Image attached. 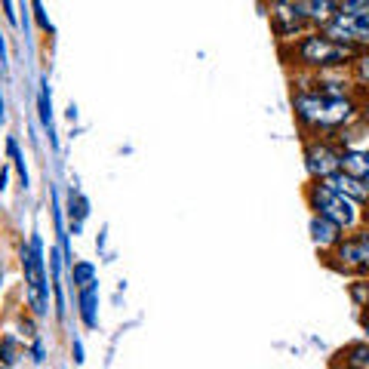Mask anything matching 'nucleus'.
Instances as JSON below:
<instances>
[{"label":"nucleus","instance_id":"obj_3","mask_svg":"<svg viewBox=\"0 0 369 369\" xmlns=\"http://www.w3.org/2000/svg\"><path fill=\"white\" fill-rule=\"evenodd\" d=\"M293 52L302 65H311V68H333V65H345L354 59L351 46L329 41L326 34H305L293 46Z\"/></svg>","mask_w":369,"mask_h":369},{"label":"nucleus","instance_id":"obj_13","mask_svg":"<svg viewBox=\"0 0 369 369\" xmlns=\"http://www.w3.org/2000/svg\"><path fill=\"white\" fill-rule=\"evenodd\" d=\"M68 213H71V225H77L81 228L83 225V219L89 215V200L83 194H77V191H71V197H68Z\"/></svg>","mask_w":369,"mask_h":369},{"label":"nucleus","instance_id":"obj_2","mask_svg":"<svg viewBox=\"0 0 369 369\" xmlns=\"http://www.w3.org/2000/svg\"><path fill=\"white\" fill-rule=\"evenodd\" d=\"M326 37L335 43H366L369 41V3L348 0L339 3L335 16L326 22Z\"/></svg>","mask_w":369,"mask_h":369},{"label":"nucleus","instance_id":"obj_20","mask_svg":"<svg viewBox=\"0 0 369 369\" xmlns=\"http://www.w3.org/2000/svg\"><path fill=\"white\" fill-rule=\"evenodd\" d=\"M3 12H6V19L16 25V6H12V3H3Z\"/></svg>","mask_w":369,"mask_h":369},{"label":"nucleus","instance_id":"obj_7","mask_svg":"<svg viewBox=\"0 0 369 369\" xmlns=\"http://www.w3.org/2000/svg\"><path fill=\"white\" fill-rule=\"evenodd\" d=\"M335 259H341V265H369V234L339 243Z\"/></svg>","mask_w":369,"mask_h":369},{"label":"nucleus","instance_id":"obj_23","mask_svg":"<svg viewBox=\"0 0 369 369\" xmlns=\"http://www.w3.org/2000/svg\"><path fill=\"white\" fill-rule=\"evenodd\" d=\"M6 176H10V169H0V191L6 188Z\"/></svg>","mask_w":369,"mask_h":369},{"label":"nucleus","instance_id":"obj_24","mask_svg":"<svg viewBox=\"0 0 369 369\" xmlns=\"http://www.w3.org/2000/svg\"><path fill=\"white\" fill-rule=\"evenodd\" d=\"M6 120V111H3V98H0V123Z\"/></svg>","mask_w":369,"mask_h":369},{"label":"nucleus","instance_id":"obj_19","mask_svg":"<svg viewBox=\"0 0 369 369\" xmlns=\"http://www.w3.org/2000/svg\"><path fill=\"white\" fill-rule=\"evenodd\" d=\"M357 71H360V81H366V83H369V56L357 62Z\"/></svg>","mask_w":369,"mask_h":369},{"label":"nucleus","instance_id":"obj_12","mask_svg":"<svg viewBox=\"0 0 369 369\" xmlns=\"http://www.w3.org/2000/svg\"><path fill=\"white\" fill-rule=\"evenodd\" d=\"M71 280L81 289L92 286V283H96V265H92V262H74V265H71Z\"/></svg>","mask_w":369,"mask_h":369},{"label":"nucleus","instance_id":"obj_26","mask_svg":"<svg viewBox=\"0 0 369 369\" xmlns=\"http://www.w3.org/2000/svg\"><path fill=\"white\" fill-rule=\"evenodd\" d=\"M0 280H3V271H0Z\"/></svg>","mask_w":369,"mask_h":369},{"label":"nucleus","instance_id":"obj_14","mask_svg":"<svg viewBox=\"0 0 369 369\" xmlns=\"http://www.w3.org/2000/svg\"><path fill=\"white\" fill-rule=\"evenodd\" d=\"M37 111H41V120L43 127L50 129L52 136V102H50V83L41 81V96H37Z\"/></svg>","mask_w":369,"mask_h":369},{"label":"nucleus","instance_id":"obj_9","mask_svg":"<svg viewBox=\"0 0 369 369\" xmlns=\"http://www.w3.org/2000/svg\"><path fill=\"white\" fill-rule=\"evenodd\" d=\"M341 173L354 176L363 184H369V151L366 148H351L341 154Z\"/></svg>","mask_w":369,"mask_h":369},{"label":"nucleus","instance_id":"obj_8","mask_svg":"<svg viewBox=\"0 0 369 369\" xmlns=\"http://www.w3.org/2000/svg\"><path fill=\"white\" fill-rule=\"evenodd\" d=\"M326 184L333 191H339V194H345L348 200H354V203H360L369 197V184H363L360 179H354V176H348V173H335L333 179H326Z\"/></svg>","mask_w":369,"mask_h":369},{"label":"nucleus","instance_id":"obj_6","mask_svg":"<svg viewBox=\"0 0 369 369\" xmlns=\"http://www.w3.org/2000/svg\"><path fill=\"white\" fill-rule=\"evenodd\" d=\"M305 163L314 179L326 182V179H333L335 173H341V151L333 148L329 142H311L305 148Z\"/></svg>","mask_w":369,"mask_h":369},{"label":"nucleus","instance_id":"obj_4","mask_svg":"<svg viewBox=\"0 0 369 369\" xmlns=\"http://www.w3.org/2000/svg\"><path fill=\"white\" fill-rule=\"evenodd\" d=\"M308 200H311L314 207V215H320V219H329L333 225L339 228H351L354 222H357V203L348 200L345 194H339V191H333L326 182H317L308 188Z\"/></svg>","mask_w":369,"mask_h":369},{"label":"nucleus","instance_id":"obj_17","mask_svg":"<svg viewBox=\"0 0 369 369\" xmlns=\"http://www.w3.org/2000/svg\"><path fill=\"white\" fill-rule=\"evenodd\" d=\"M6 151H10V157L16 160V167H19V176H22V182L28 184V169H25V160H22V154H19L16 138H10V142H6Z\"/></svg>","mask_w":369,"mask_h":369},{"label":"nucleus","instance_id":"obj_10","mask_svg":"<svg viewBox=\"0 0 369 369\" xmlns=\"http://www.w3.org/2000/svg\"><path fill=\"white\" fill-rule=\"evenodd\" d=\"M339 237H341L339 225H333L329 219H320V215H314V219H311V240L317 243L320 249L335 246V243H339Z\"/></svg>","mask_w":369,"mask_h":369},{"label":"nucleus","instance_id":"obj_25","mask_svg":"<svg viewBox=\"0 0 369 369\" xmlns=\"http://www.w3.org/2000/svg\"><path fill=\"white\" fill-rule=\"evenodd\" d=\"M363 117H366V123H369V105H366V108H363Z\"/></svg>","mask_w":369,"mask_h":369},{"label":"nucleus","instance_id":"obj_1","mask_svg":"<svg viewBox=\"0 0 369 369\" xmlns=\"http://www.w3.org/2000/svg\"><path fill=\"white\" fill-rule=\"evenodd\" d=\"M293 108L302 123L314 129H335L341 123H351L357 108L348 96H329L320 89H299L293 92Z\"/></svg>","mask_w":369,"mask_h":369},{"label":"nucleus","instance_id":"obj_18","mask_svg":"<svg viewBox=\"0 0 369 369\" xmlns=\"http://www.w3.org/2000/svg\"><path fill=\"white\" fill-rule=\"evenodd\" d=\"M34 12H37V22H41V28L43 31H52V25H50V19H46V12H43L41 3H34Z\"/></svg>","mask_w":369,"mask_h":369},{"label":"nucleus","instance_id":"obj_22","mask_svg":"<svg viewBox=\"0 0 369 369\" xmlns=\"http://www.w3.org/2000/svg\"><path fill=\"white\" fill-rule=\"evenodd\" d=\"M31 354H34V360H37V363H41V360H43V348H41V345H34V348H31Z\"/></svg>","mask_w":369,"mask_h":369},{"label":"nucleus","instance_id":"obj_16","mask_svg":"<svg viewBox=\"0 0 369 369\" xmlns=\"http://www.w3.org/2000/svg\"><path fill=\"white\" fill-rule=\"evenodd\" d=\"M0 360H3V366L16 363V339H12V335H6V339L0 341Z\"/></svg>","mask_w":369,"mask_h":369},{"label":"nucleus","instance_id":"obj_11","mask_svg":"<svg viewBox=\"0 0 369 369\" xmlns=\"http://www.w3.org/2000/svg\"><path fill=\"white\" fill-rule=\"evenodd\" d=\"M96 299H98V289H96V283L87 289H81V317L87 326H96L98 317H96Z\"/></svg>","mask_w":369,"mask_h":369},{"label":"nucleus","instance_id":"obj_21","mask_svg":"<svg viewBox=\"0 0 369 369\" xmlns=\"http://www.w3.org/2000/svg\"><path fill=\"white\" fill-rule=\"evenodd\" d=\"M74 360H77V363H83V345H81V341H74Z\"/></svg>","mask_w":369,"mask_h":369},{"label":"nucleus","instance_id":"obj_5","mask_svg":"<svg viewBox=\"0 0 369 369\" xmlns=\"http://www.w3.org/2000/svg\"><path fill=\"white\" fill-rule=\"evenodd\" d=\"M22 268H25V283H28V299L37 317L46 314V277H43V240L31 237L22 246Z\"/></svg>","mask_w":369,"mask_h":369},{"label":"nucleus","instance_id":"obj_15","mask_svg":"<svg viewBox=\"0 0 369 369\" xmlns=\"http://www.w3.org/2000/svg\"><path fill=\"white\" fill-rule=\"evenodd\" d=\"M341 357H345V363L351 366V369H369V345H354V348H348Z\"/></svg>","mask_w":369,"mask_h":369},{"label":"nucleus","instance_id":"obj_27","mask_svg":"<svg viewBox=\"0 0 369 369\" xmlns=\"http://www.w3.org/2000/svg\"><path fill=\"white\" fill-rule=\"evenodd\" d=\"M0 369H10V366H0Z\"/></svg>","mask_w":369,"mask_h":369}]
</instances>
